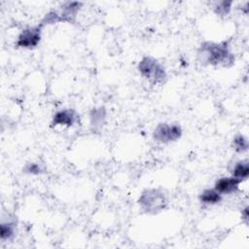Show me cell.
Here are the masks:
<instances>
[{"label": "cell", "instance_id": "8fae6325", "mask_svg": "<svg viewBox=\"0 0 249 249\" xmlns=\"http://www.w3.org/2000/svg\"><path fill=\"white\" fill-rule=\"evenodd\" d=\"M16 231V224L14 222H3L1 224V230H0V236L2 240L5 239H11L15 235Z\"/></svg>", "mask_w": 249, "mask_h": 249}, {"label": "cell", "instance_id": "9c48e42d", "mask_svg": "<svg viewBox=\"0 0 249 249\" xmlns=\"http://www.w3.org/2000/svg\"><path fill=\"white\" fill-rule=\"evenodd\" d=\"M231 176L244 180L249 175V162L247 160H238L234 162L232 167L230 169Z\"/></svg>", "mask_w": 249, "mask_h": 249}, {"label": "cell", "instance_id": "ba28073f", "mask_svg": "<svg viewBox=\"0 0 249 249\" xmlns=\"http://www.w3.org/2000/svg\"><path fill=\"white\" fill-rule=\"evenodd\" d=\"M82 6L81 2H67L62 6V11L59 14L62 21H72Z\"/></svg>", "mask_w": 249, "mask_h": 249}, {"label": "cell", "instance_id": "5b68a950", "mask_svg": "<svg viewBox=\"0 0 249 249\" xmlns=\"http://www.w3.org/2000/svg\"><path fill=\"white\" fill-rule=\"evenodd\" d=\"M41 28L42 26L39 24L37 26L27 27L23 29L17 40V47L24 48V49H33L38 46L41 40Z\"/></svg>", "mask_w": 249, "mask_h": 249}, {"label": "cell", "instance_id": "30bf717a", "mask_svg": "<svg viewBox=\"0 0 249 249\" xmlns=\"http://www.w3.org/2000/svg\"><path fill=\"white\" fill-rule=\"evenodd\" d=\"M199 200L204 204H216L222 200V195L215 189H205L200 193Z\"/></svg>", "mask_w": 249, "mask_h": 249}, {"label": "cell", "instance_id": "8992f818", "mask_svg": "<svg viewBox=\"0 0 249 249\" xmlns=\"http://www.w3.org/2000/svg\"><path fill=\"white\" fill-rule=\"evenodd\" d=\"M242 181L243 180L235 178L233 176L221 177L216 181V183L214 185V189L217 192H219L221 195L222 194H227V195L232 194L238 190V186Z\"/></svg>", "mask_w": 249, "mask_h": 249}, {"label": "cell", "instance_id": "7c38bea8", "mask_svg": "<svg viewBox=\"0 0 249 249\" xmlns=\"http://www.w3.org/2000/svg\"><path fill=\"white\" fill-rule=\"evenodd\" d=\"M105 120V110L104 108L93 109L90 113V122L91 124L95 126H100L104 123Z\"/></svg>", "mask_w": 249, "mask_h": 249}, {"label": "cell", "instance_id": "7a4b0ae2", "mask_svg": "<svg viewBox=\"0 0 249 249\" xmlns=\"http://www.w3.org/2000/svg\"><path fill=\"white\" fill-rule=\"evenodd\" d=\"M138 70L143 77L155 84L163 83L166 79L164 67L155 58L145 56L138 64Z\"/></svg>", "mask_w": 249, "mask_h": 249}, {"label": "cell", "instance_id": "6da1fadb", "mask_svg": "<svg viewBox=\"0 0 249 249\" xmlns=\"http://www.w3.org/2000/svg\"><path fill=\"white\" fill-rule=\"evenodd\" d=\"M197 58L206 65L231 66L234 61V56L229 51L227 43H202L197 51Z\"/></svg>", "mask_w": 249, "mask_h": 249}, {"label": "cell", "instance_id": "5bb4252c", "mask_svg": "<svg viewBox=\"0 0 249 249\" xmlns=\"http://www.w3.org/2000/svg\"><path fill=\"white\" fill-rule=\"evenodd\" d=\"M231 1H222L219 2L216 7H215V13L220 16H226L229 14L231 11Z\"/></svg>", "mask_w": 249, "mask_h": 249}, {"label": "cell", "instance_id": "9a60e30c", "mask_svg": "<svg viewBox=\"0 0 249 249\" xmlns=\"http://www.w3.org/2000/svg\"><path fill=\"white\" fill-rule=\"evenodd\" d=\"M25 172L27 173H31V174H39L41 172V168L37 163H28L25 168H24Z\"/></svg>", "mask_w": 249, "mask_h": 249}, {"label": "cell", "instance_id": "52a82bcc", "mask_svg": "<svg viewBox=\"0 0 249 249\" xmlns=\"http://www.w3.org/2000/svg\"><path fill=\"white\" fill-rule=\"evenodd\" d=\"M76 113L72 109H65L56 112L52 121V126L56 125H65V126H71L74 124L76 121Z\"/></svg>", "mask_w": 249, "mask_h": 249}, {"label": "cell", "instance_id": "3957f363", "mask_svg": "<svg viewBox=\"0 0 249 249\" xmlns=\"http://www.w3.org/2000/svg\"><path fill=\"white\" fill-rule=\"evenodd\" d=\"M138 203L143 210L148 213H157L161 211L166 205V198L164 194L158 189L145 190L139 199Z\"/></svg>", "mask_w": 249, "mask_h": 249}, {"label": "cell", "instance_id": "277c9868", "mask_svg": "<svg viewBox=\"0 0 249 249\" xmlns=\"http://www.w3.org/2000/svg\"><path fill=\"white\" fill-rule=\"evenodd\" d=\"M182 135V128L176 124H159L154 132L153 137L157 142L169 143L178 140Z\"/></svg>", "mask_w": 249, "mask_h": 249}, {"label": "cell", "instance_id": "4fadbf2b", "mask_svg": "<svg viewBox=\"0 0 249 249\" xmlns=\"http://www.w3.org/2000/svg\"><path fill=\"white\" fill-rule=\"evenodd\" d=\"M232 146L234 150L238 153L245 152L248 149V140L243 135H237L232 141Z\"/></svg>", "mask_w": 249, "mask_h": 249}]
</instances>
